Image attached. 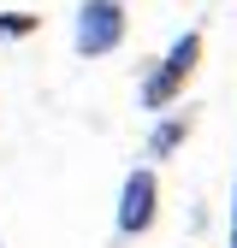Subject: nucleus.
<instances>
[{
  "label": "nucleus",
  "mask_w": 237,
  "mask_h": 248,
  "mask_svg": "<svg viewBox=\"0 0 237 248\" xmlns=\"http://www.w3.org/2000/svg\"><path fill=\"white\" fill-rule=\"evenodd\" d=\"M202 53H207V42H202V30H184L154 65H148V77H142V89H136V101H142V112H172L178 107V95L196 83V71H202Z\"/></svg>",
  "instance_id": "nucleus-1"
},
{
  "label": "nucleus",
  "mask_w": 237,
  "mask_h": 248,
  "mask_svg": "<svg viewBox=\"0 0 237 248\" xmlns=\"http://www.w3.org/2000/svg\"><path fill=\"white\" fill-rule=\"evenodd\" d=\"M131 36V18H125V0H83L77 18H71V47L77 59H107L118 53Z\"/></svg>",
  "instance_id": "nucleus-2"
},
{
  "label": "nucleus",
  "mask_w": 237,
  "mask_h": 248,
  "mask_svg": "<svg viewBox=\"0 0 237 248\" xmlns=\"http://www.w3.org/2000/svg\"><path fill=\"white\" fill-rule=\"evenodd\" d=\"M154 219H160V177H154V166H136L125 183H118L113 231H118V236H148Z\"/></svg>",
  "instance_id": "nucleus-3"
},
{
  "label": "nucleus",
  "mask_w": 237,
  "mask_h": 248,
  "mask_svg": "<svg viewBox=\"0 0 237 248\" xmlns=\"http://www.w3.org/2000/svg\"><path fill=\"white\" fill-rule=\"evenodd\" d=\"M190 130H196L190 112H160V124L148 130V160H172V154L190 142Z\"/></svg>",
  "instance_id": "nucleus-4"
},
{
  "label": "nucleus",
  "mask_w": 237,
  "mask_h": 248,
  "mask_svg": "<svg viewBox=\"0 0 237 248\" xmlns=\"http://www.w3.org/2000/svg\"><path fill=\"white\" fill-rule=\"evenodd\" d=\"M42 18L36 12H0V42H24V36H36Z\"/></svg>",
  "instance_id": "nucleus-5"
},
{
  "label": "nucleus",
  "mask_w": 237,
  "mask_h": 248,
  "mask_svg": "<svg viewBox=\"0 0 237 248\" xmlns=\"http://www.w3.org/2000/svg\"><path fill=\"white\" fill-rule=\"evenodd\" d=\"M225 248H237V177H231V236H225Z\"/></svg>",
  "instance_id": "nucleus-6"
},
{
  "label": "nucleus",
  "mask_w": 237,
  "mask_h": 248,
  "mask_svg": "<svg viewBox=\"0 0 237 248\" xmlns=\"http://www.w3.org/2000/svg\"><path fill=\"white\" fill-rule=\"evenodd\" d=\"M0 248H6V242H0Z\"/></svg>",
  "instance_id": "nucleus-7"
}]
</instances>
